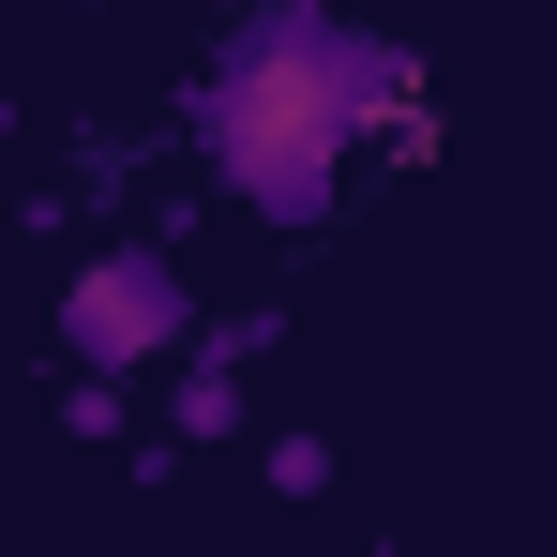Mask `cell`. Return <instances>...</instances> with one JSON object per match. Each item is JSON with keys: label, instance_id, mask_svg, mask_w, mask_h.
Masks as SVG:
<instances>
[{"label": "cell", "instance_id": "6da1fadb", "mask_svg": "<svg viewBox=\"0 0 557 557\" xmlns=\"http://www.w3.org/2000/svg\"><path fill=\"white\" fill-rule=\"evenodd\" d=\"M407 106H422V61H407V46H362L332 0H257L242 46L196 76V136H211V166L257 196L272 226H317L347 136H362V121L392 136Z\"/></svg>", "mask_w": 557, "mask_h": 557}, {"label": "cell", "instance_id": "7a4b0ae2", "mask_svg": "<svg viewBox=\"0 0 557 557\" xmlns=\"http://www.w3.org/2000/svg\"><path fill=\"white\" fill-rule=\"evenodd\" d=\"M61 347H76V376H136V362H166V347H196L182 257H166V242L76 257V272H61Z\"/></svg>", "mask_w": 557, "mask_h": 557}, {"label": "cell", "instance_id": "3957f363", "mask_svg": "<svg viewBox=\"0 0 557 557\" xmlns=\"http://www.w3.org/2000/svg\"><path fill=\"white\" fill-rule=\"evenodd\" d=\"M166 437H182V453H226V437H242V362H226V347H196V362H182Z\"/></svg>", "mask_w": 557, "mask_h": 557}, {"label": "cell", "instance_id": "277c9868", "mask_svg": "<svg viewBox=\"0 0 557 557\" xmlns=\"http://www.w3.org/2000/svg\"><path fill=\"white\" fill-rule=\"evenodd\" d=\"M61 437H76V453L121 437V376H76V392H61Z\"/></svg>", "mask_w": 557, "mask_h": 557}, {"label": "cell", "instance_id": "5b68a950", "mask_svg": "<svg viewBox=\"0 0 557 557\" xmlns=\"http://www.w3.org/2000/svg\"><path fill=\"white\" fill-rule=\"evenodd\" d=\"M257 482H272V497H317V482H332V453H317V437H272V453H257Z\"/></svg>", "mask_w": 557, "mask_h": 557}, {"label": "cell", "instance_id": "8992f818", "mask_svg": "<svg viewBox=\"0 0 557 557\" xmlns=\"http://www.w3.org/2000/svg\"><path fill=\"white\" fill-rule=\"evenodd\" d=\"M211 347H226V362L257 376V362H272V347H286V317H272V301H242V317H226V332H211Z\"/></svg>", "mask_w": 557, "mask_h": 557}]
</instances>
